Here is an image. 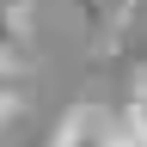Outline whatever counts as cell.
Segmentation results:
<instances>
[{
    "label": "cell",
    "mask_w": 147,
    "mask_h": 147,
    "mask_svg": "<svg viewBox=\"0 0 147 147\" xmlns=\"http://www.w3.org/2000/svg\"><path fill=\"white\" fill-rule=\"evenodd\" d=\"M18 98H25V92H18V74L0 61V123H6V117H18Z\"/></svg>",
    "instance_id": "obj_4"
},
{
    "label": "cell",
    "mask_w": 147,
    "mask_h": 147,
    "mask_svg": "<svg viewBox=\"0 0 147 147\" xmlns=\"http://www.w3.org/2000/svg\"><path fill=\"white\" fill-rule=\"evenodd\" d=\"M25 49V6H6L0 0V61Z\"/></svg>",
    "instance_id": "obj_2"
},
{
    "label": "cell",
    "mask_w": 147,
    "mask_h": 147,
    "mask_svg": "<svg viewBox=\"0 0 147 147\" xmlns=\"http://www.w3.org/2000/svg\"><path fill=\"white\" fill-rule=\"evenodd\" d=\"M123 129L135 141H147V74L135 80V92H129V110H123Z\"/></svg>",
    "instance_id": "obj_3"
},
{
    "label": "cell",
    "mask_w": 147,
    "mask_h": 147,
    "mask_svg": "<svg viewBox=\"0 0 147 147\" xmlns=\"http://www.w3.org/2000/svg\"><path fill=\"white\" fill-rule=\"evenodd\" d=\"M117 147H147V141H135V135H129V129H123V141H117Z\"/></svg>",
    "instance_id": "obj_5"
},
{
    "label": "cell",
    "mask_w": 147,
    "mask_h": 147,
    "mask_svg": "<svg viewBox=\"0 0 147 147\" xmlns=\"http://www.w3.org/2000/svg\"><path fill=\"white\" fill-rule=\"evenodd\" d=\"M123 141V123L110 117L104 104H80V110H67L61 129H55V147H117Z\"/></svg>",
    "instance_id": "obj_1"
}]
</instances>
